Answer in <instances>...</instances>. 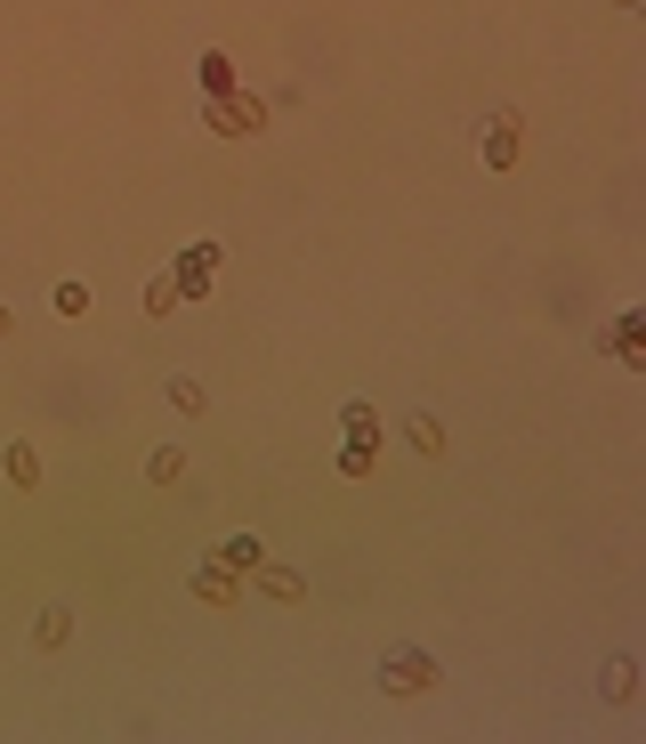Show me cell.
Instances as JSON below:
<instances>
[{
  "label": "cell",
  "instance_id": "ac0fdd59",
  "mask_svg": "<svg viewBox=\"0 0 646 744\" xmlns=\"http://www.w3.org/2000/svg\"><path fill=\"white\" fill-rule=\"evenodd\" d=\"M9 324H16V316H9V307H0V333H9Z\"/></svg>",
  "mask_w": 646,
  "mask_h": 744
},
{
  "label": "cell",
  "instance_id": "2e32d148",
  "mask_svg": "<svg viewBox=\"0 0 646 744\" xmlns=\"http://www.w3.org/2000/svg\"><path fill=\"white\" fill-rule=\"evenodd\" d=\"M614 357H622V364H638V316H622V324H614Z\"/></svg>",
  "mask_w": 646,
  "mask_h": 744
},
{
  "label": "cell",
  "instance_id": "4fadbf2b",
  "mask_svg": "<svg viewBox=\"0 0 646 744\" xmlns=\"http://www.w3.org/2000/svg\"><path fill=\"white\" fill-rule=\"evenodd\" d=\"M171 405H178V412H202V405H211V388H202L195 372H178V381H171Z\"/></svg>",
  "mask_w": 646,
  "mask_h": 744
},
{
  "label": "cell",
  "instance_id": "8fae6325",
  "mask_svg": "<svg viewBox=\"0 0 646 744\" xmlns=\"http://www.w3.org/2000/svg\"><path fill=\"white\" fill-rule=\"evenodd\" d=\"M145 478H154V486H178V478H186V453H178V445H154V462H145Z\"/></svg>",
  "mask_w": 646,
  "mask_h": 744
},
{
  "label": "cell",
  "instance_id": "7a4b0ae2",
  "mask_svg": "<svg viewBox=\"0 0 646 744\" xmlns=\"http://www.w3.org/2000/svg\"><path fill=\"white\" fill-rule=\"evenodd\" d=\"M211 276H219V243H186V252H178V267H171V283H178V300L186 292H211Z\"/></svg>",
  "mask_w": 646,
  "mask_h": 744
},
{
  "label": "cell",
  "instance_id": "7c38bea8",
  "mask_svg": "<svg viewBox=\"0 0 646 744\" xmlns=\"http://www.w3.org/2000/svg\"><path fill=\"white\" fill-rule=\"evenodd\" d=\"M202 90H211V97H226V90H235V66H226V49H211V57H202Z\"/></svg>",
  "mask_w": 646,
  "mask_h": 744
},
{
  "label": "cell",
  "instance_id": "277c9868",
  "mask_svg": "<svg viewBox=\"0 0 646 744\" xmlns=\"http://www.w3.org/2000/svg\"><path fill=\"white\" fill-rule=\"evenodd\" d=\"M211 121H219V138H251V130H267V106L259 97H211Z\"/></svg>",
  "mask_w": 646,
  "mask_h": 744
},
{
  "label": "cell",
  "instance_id": "6da1fadb",
  "mask_svg": "<svg viewBox=\"0 0 646 744\" xmlns=\"http://www.w3.org/2000/svg\"><path fill=\"white\" fill-rule=\"evenodd\" d=\"M380 688H396V696H428V688H436V664H428V655H412V648H396L388 664H380Z\"/></svg>",
  "mask_w": 646,
  "mask_h": 744
},
{
  "label": "cell",
  "instance_id": "52a82bcc",
  "mask_svg": "<svg viewBox=\"0 0 646 744\" xmlns=\"http://www.w3.org/2000/svg\"><path fill=\"white\" fill-rule=\"evenodd\" d=\"M0 469H9V486H40V453L16 438V445H0Z\"/></svg>",
  "mask_w": 646,
  "mask_h": 744
},
{
  "label": "cell",
  "instance_id": "9c48e42d",
  "mask_svg": "<svg viewBox=\"0 0 646 744\" xmlns=\"http://www.w3.org/2000/svg\"><path fill=\"white\" fill-rule=\"evenodd\" d=\"M66 639H73V615H66V607H49V615L33 624V648H66Z\"/></svg>",
  "mask_w": 646,
  "mask_h": 744
},
{
  "label": "cell",
  "instance_id": "ba28073f",
  "mask_svg": "<svg viewBox=\"0 0 646 744\" xmlns=\"http://www.w3.org/2000/svg\"><path fill=\"white\" fill-rule=\"evenodd\" d=\"M219 558H226V567H235V574H259V567H267V550H259V534H235V543H226Z\"/></svg>",
  "mask_w": 646,
  "mask_h": 744
},
{
  "label": "cell",
  "instance_id": "3957f363",
  "mask_svg": "<svg viewBox=\"0 0 646 744\" xmlns=\"http://www.w3.org/2000/svg\"><path fill=\"white\" fill-rule=\"evenodd\" d=\"M517 154H526V121H517V114H493L485 121V171H517Z\"/></svg>",
  "mask_w": 646,
  "mask_h": 744
},
{
  "label": "cell",
  "instance_id": "5bb4252c",
  "mask_svg": "<svg viewBox=\"0 0 646 744\" xmlns=\"http://www.w3.org/2000/svg\"><path fill=\"white\" fill-rule=\"evenodd\" d=\"M171 307H178V283L154 276V283H145V316H171Z\"/></svg>",
  "mask_w": 646,
  "mask_h": 744
},
{
  "label": "cell",
  "instance_id": "e0dca14e",
  "mask_svg": "<svg viewBox=\"0 0 646 744\" xmlns=\"http://www.w3.org/2000/svg\"><path fill=\"white\" fill-rule=\"evenodd\" d=\"M340 469H348V478H372V445L356 438V445H348V453H340Z\"/></svg>",
  "mask_w": 646,
  "mask_h": 744
},
{
  "label": "cell",
  "instance_id": "5b68a950",
  "mask_svg": "<svg viewBox=\"0 0 646 744\" xmlns=\"http://www.w3.org/2000/svg\"><path fill=\"white\" fill-rule=\"evenodd\" d=\"M195 598H211V607H235V598H243V574L226 567V558H202V567H195Z\"/></svg>",
  "mask_w": 646,
  "mask_h": 744
},
{
  "label": "cell",
  "instance_id": "9a60e30c",
  "mask_svg": "<svg viewBox=\"0 0 646 744\" xmlns=\"http://www.w3.org/2000/svg\"><path fill=\"white\" fill-rule=\"evenodd\" d=\"M57 316H90V283H57Z\"/></svg>",
  "mask_w": 646,
  "mask_h": 744
},
{
  "label": "cell",
  "instance_id": "8992f818",
  "mask_svg": "<svg viewBox=\"0 0 646 744\" xmlns=\"http://www.w3.org/2000/svg\"><path fill=\"white\" fill-rule=\"evenodd\" d=\"M259 591L275 598V607H299V598H307V574L299 567H259Z\"/></svg>",
  "mask_w": 646,
  "mask_h": 744
},
{
  "label": "cell",
  "instance_id": "30bf717a",
  "mask_svg": "<svg viewBox=\"0 0 646 744\" xmlns=\"http://www.w3.org/2000/svg\"><path fill=\"white\" fill-rule=\"evenodd\" d=\"M404 438H412V453H428V462L445 453V429H436L428 412H412V421H404Z\"/></svg>",
  "mask_w": 646,
  "mask_h": 744
}]
</instances>
